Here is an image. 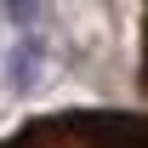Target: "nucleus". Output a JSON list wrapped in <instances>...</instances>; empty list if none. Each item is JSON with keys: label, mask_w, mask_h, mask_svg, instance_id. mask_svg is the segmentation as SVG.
Wrapping results in <instances>:
<instances>
[{"label": "nucleus", "mask_w": 148, "mask_h": 148, "mask_svg": "<svg viewBox=\"0 0 148 148\" xmlns=\"http://www.w3.org/2000/svg\"><path fill=\"white\" fill-rule=\"evenodd\" d=\"M12 17H17V23H29V17H34V0H12Z\"/></svg>", "instance_id": "3"}, {"label": "nucleus", "mask_w": 148, "mask_h": 148, "mask_svg": "<svg viewBox=\"0 0 148 148\" xmlns=\"http://www.w3.org/2000/svg\"><path fill=\"white\" fill-rule=\"evenodd\" d=\"M0 148H148V108H57L23 120Z\"/></svg>", "instance_id": "1"}, {"label": "nucleus", "mask_w": 148, "mask_h": 148, "mask_svg": "<svg viewBox=\"0 0 148 148\" xmlns=\"http://www.w3.org/2000/svg\"><path fill=\"white\" fill-rule=\"evenodd\" d=\"M137 86L148 97V0H143V57H137Z\"/></svg>", "instance_id": "2"}]
</instances>
